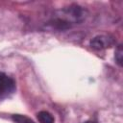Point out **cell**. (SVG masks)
Here are the masks:
<instances>
[{"instance_id":"obj_1","label":"cell","mask_w":123,"mask_h":123,"mask_svg":"<svg viewBox=\"0 0 123 123\" xmlns=\"http://www.w3.org/2000/svg\"><path fill=\"white\" fill-rule=\"evenodd\" d=\"M84 17V11L78 6L69 7L66 10L62 11L59 16L53 18L51 25L58 29H66L71 26L72 23L79 22Z\"/></svg>"},{"instance_id":"obj_2","label":"cell","mask_w":123,"mask_h":123,"mask_svg":"<svg viewBox=\"0 0 123 123\" xmlns=\"http://www.w3.org/2000/svg\"><path fill=\"white\" fill-rule=\"evenodd\" d=\"M15 90V82L7 74L0 72V98H5L12 94Z\"/></svg>"},{"instance_id":"obj_3","label":"cell","mask_w":123,"mask_h":123,"mask_svg":"<svg viewBox=\"0 0 123 123\" xmlns=\"http://www.w3.org/2000/svg\"><path fill=\"white\" fill-rule=\"evenodd\" d=\"M113 43L112 38L107 36H97L90 41V46L95 50H102L111 47Z\"/></svg>"},{"instance_id":"obj_4","label":"cell","mask_w":123,"mask_h":123,"mask_svg":"<svg viewBox=\"0 0 123 123\" xmlns=\"http://www.w3.org/2000/svg\"><path fill=\"white\" fill-rule=\"evenodd\" d=\"M37 120L39 121V123H54L55 122L54 116L46 111H39L37 114Z\"/></svg>"},{"instance_id":"obj_5","label":"cell","mask_w":123,"mask_h":123,"mask_svg":"<svg viewBox=\"0 0 123 123\" xmlns=\"http://www.w3.org/2000/svg\"><path fill=\"white\" fill-rule=\"evenodd\" d=\"M12 119L14 123H36L28 116L22 114H13L12 116Z\"/></svg>"},{"instance_id":"obj_6","label":"cell","mask_w":123,"mask_h":123,"mask_svg":"<svg viewBox=\"0 0 123 123\" xmlns=\"http://www.w3.org/2000/svg\"><path fill=\"white\" fill-rule=\"evenodd\" d=\"M115 61L117 62V64L119 66H122V60H123V51H122V47L121 45H119L117 47V49L115 50Z\"/></svg>"},{"instance_id":"obj_7","label":"cell","mask_w":123,"mask_h":123,"mask_svg":"<svg viewBox=\"0 0 123 123\" xmlns=\"http://www.w3.org/2000/svg\"><path fill=\"white\" fill-rule=\"evenodd\" d=\"M85 123H95V122H93V121H87V122H85Z\"/></svg>"}]
</instances>
